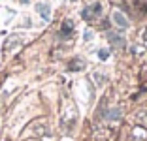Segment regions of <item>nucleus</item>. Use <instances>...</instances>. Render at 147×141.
<instances>
[{
	"label": "nucleus",
	"mask_w": 147,
	"mask_h": 141,
	"mask_svg": "<svg viewBox=\"0 0 147 141\" xmlns=\"http://www.w3.org/2000/svg\"><path fill=\"white\" fill-rule=\"evenodd\" d=\"M100 13H102V4H100V2H96V4H92L91 8H85V9H83V19L92 21L94 17H98Z\"/></svg>",
	"instance_id": "obj_1"
},
{
	"label": "nucleus",
	"mask_w": 147,
	"mask_h": 141,
	"mask_svg": "<svg viewBox=\"0 0 147 141\" xmlns=\"http://www.w3.org/2000/svg\"><path fill=\"white\" fill-rule=\"evenodd\" d=\"M111 19H113V23H115L117 26H119V28L121 30H125V28H128V19L125 17V15H123L121 11H119V9H115V11H113V15H111Z\"/></svg>",
	"instance_id": "obj_2"
},
{
	"label": "nucleus",
	"mask_w": 147,
	"mask_h": 141,
	"mask_svg": "<svg viewBox=\"0 0 147 141\" xmlns=\"http://www.w3.org/2000/svg\"><path fill=\"white\" fill-rule=\"evenodd\" d=\"M108 40H109V43H111L113 47H117V49H125V45H126L125 38L119 36V34H113V32H108Z\"/></svg>",
	"instance_id": "obj_3"
},
{
	"label": "nucleus",
	"mask_w": 147,
	"mask_h": 141,
	"mask_svg": "<svg viewBox=\"0 0 147 141\" xmlns=\"http://www.w3.org/2000/svg\"><path fill=\"white\" fill-rule=\"evenodd\" d=\"M72 34H74V23L72 21H64V23H62V26H61L59 36H61L62 40H68V38H72Z\"/></svg>",
	"instance_id": "obj_4"
},
{
	"label": "nucleus",
	"mask_w": 147,
	"mask_h": 141,
	"mask_svg": "<svg viewBox=\"0 0 147 141\" xmlns=\"http://www.w3.org/2000/svg\"><path fill=\"white\" fill-rule=\"evenodd\" d=\"M36 9H38V13L42 15L43 21H49V19H51V8H49V4H38Z\"/></svg>",
	"instance_id": "obj_5"
},
{
	"label": "nucleus",
	"mask_w": 147,
	"mask_h": 141,
	"mask_svg": "<svg viewBox=\"0 0 147 141\" xmlns=\"http://www.w3.org/2000/svg\"><path fill=\"white\" fill-rule=\"evenodd\" d=\"M134 120L138 124H142V126H147V107H142L140 111H136Z\"/></svg>",
	"instance_id": "obj_6"
},
{
	"label": "nucleus",
	"mask_w": 147,
	"mask_h": 141,
	"mask_svg": "<svg viewBox=\"0 0 147 141\" xmlns=\"http://www.w3.org/2000/svg\"><path fill=\"white\" fill-rule=\"evenodd\" d=\"M68 68H70V72H79V70H83V68H85V60L78 56V58H74L72 62H70V66H68Z\"/></svg>",
	"instance_id": "obj_7"
},
{
	"label": "nucleus",
	"mask_w": 147,
	"mask_h": 141,
	"mask_svg": "<svg viewBox=\"0 0 147 141\" xmlns=\"http://www.w3.org/2000/svg\"><path fill=\"white\" fill-rule=\"evenodd\" d=\"M104 119H106V120H119V119H121V111H119L117 107H113L111 111H108V113L104 115Z\"/></svg>",
	"instance_id": "obj_8"
},
{
	"label": "nucleus",
	"mask_w": 147,
	"mask_h": 141,
	"mask_svg": "<svg viewBox=\"0 0 147 141\" xmlns=\"http://www.w3.org/2000/svg\"><path fill=\"white\" fill-rule=\"evenodd\" d=\"M92 77L96 79V85H98V87H102V85L106 83V77L102 75V73H98V72H94V73H92Z\"/></svg>",
	"instance_id": "obj_9"
},
{
	"label": "nucleus",
	"mask_w": 147,
	"mask_h": 141,
	"mask_svg": "<svg viewBox=\"0 0 147 141\" xmlns=\"http://www.w3.org/2000/svg\"><path fill=\"white\" fill-rule=\"evenodd\" d=\"M108 56H109V51H108V49H100V51H98V58L100 60H106Z\"/></svg>",
	"instance_id": "obj_10"
},
{
	"label": "nucleus",
	"mask_w": 147,
	"mask_h": 141,
	"mask_svg": "<svg viewBox=\"0 0 147 141\" xmlns=\"http://www.w3.org/2000/svg\"><path fill=\"white\" fill-rule=\"evenodd\" d=\"M83 38H85V42H91V40L94 38V34H92V30H89V28H87V30H85V36H83Z\"/></svg>",
	"instance_id": "obj_11"
},
{
	"label": "nucleus",
	"mask_w": 147,
	"mask_h": 141,
	"mask_svg": "<svg viewBox=\"0 0 147 141\" xmlns=\"http://www.w3.org/2000/svg\"><path fill=\"white\" fill-rule=\"evenodd\" d=\"M143 40L147 42V28H145V32H143Z\"/></svg>",
	"instance_id": "obj_12"
}]
</instances>
